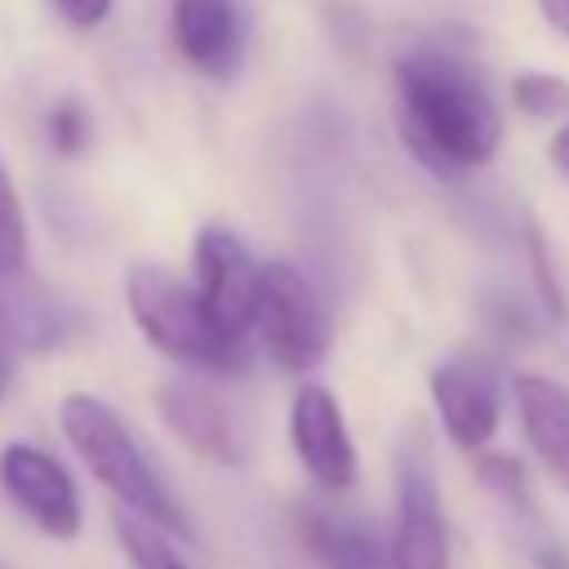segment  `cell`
<instances>
[{"label":"cell","mask_w":569,"mask_h":569,"mask_svg":"<svg viewBox=\"0 0 569 569\" xmlns=\"http://www.w3.org/2000/svg\"><path fill=\"white\" fill-rule=\"evenodd\" d=\"M396 102L405 147L440 178L489 164L502 147V116L467 53L418 44L396 58Z\"/></svg>","instance_id":"obj_1"},{"label":"cell","mask_w":569,"mask_h":569,"mask_svg":"<svg viewBox=\"0 0 569 569\" xmlns=\"http://www.w3.org/2000/svg\"><path fill=\"white\" fill-rule=\"evenodd\" d=\"M58 422H62L71 449L80 453V462L102 480L107 493H116L120 507H129L133 516H142L147 525H156L173 538H191V520H187L182 502L160 480V471L147 462L133 431L120 422V413L107 400H98L89 391H67L58 405Z\"/></svg>","instance_id":"obj_2"},{"label":"cell","mask_w":569,"mask_h":569,"mask_svg":"<svg viewBox=\"0 0 569 569\" xmlns=\"http://www.w3.org/2000/svg\"><path fill=\"white\" fill-rule=\"evenodd\" d=\"M124 298L133 325L160 356L204 373H227L244 365V338L227 333L196 293V284H187L182 276L151 262H133L124 276Z\"/></svg>","instance_id":"obj_3"},{"label":"cell","mask_w":569,"mask_h":569,"mask_svg":"<svg viewBox=\"0 0 569 569\" xmlns=\"http://www.w3.org/2000/svg\"><path fill=\"white\" fill-rule=\"evenodd\" d=\"M253 329L267 356L289 373H311L329 351V311L293 262H267Z\"/></svg>","instance_id":"obj_4"},{"label":"cell","mask_w":569,"mask_h":569,"mask_svg":"<svg viewBox=\"0 0 569 569\" xmlns=\"http://www.w3.org/2000/svg\"><path fill=\"white\" fill-rule=\"evenodd\" d=\"M391 565L396 569H445L449 565V533L445 507L436 489V471L422 440H405L396 467V533H391Z\"/></svg>","instance_id":"obj_5"},{"label":"cell","mask_w":569,"mask_h":569,"mask_svg":"<svg viewBox=\"0 0 569 569\" xmlns=\"http://www.w3.org/2000/svg\"><path fill=\"white\" fill-rule=\"evenodd\" d=\"M0 489L49 538H76L84 525L80 489H76L71 471L40 445L13 440L0 449Z\"/></svg>","instance_id":"obj_6"},{"label":"cell","mask_w":569,"mask_h":569,"mask_svg":"<svg viewBox=\"0 0 569 569\" xmlns=\"http://www.w3.org/2000/svg\"><path fill=\"white\" fill-rule=\"evenodd\" d=\"M191 267H196V293L213 311V320L244 338L253 329L258 311V289H262V262H253L249 244L227 231V227H204L191 244Z\"/></svg>","instance_id":"obj_7"},{"label":"cell","mask_w":569,"mask_h":569,"mask_svg":"<svg viewBox=\"0 0 569 569\" xmlns=\"http://www.w3.org/2000/svg\"><path fill=\"white\" fill-rule=\"evenodd\" d=\"M289 440H293L298 462L307 467V476L325 493H347L356 485V471H360L356 445H351L342 405H338V396L329 387L302 382L293 391V405H289Z\"/></svg>","instance_id":"obj_8"},{"label":"cell","mask_w":569,"mask_h":569,"mask_svg":"<svg viewBox=\"0 0 569 569\" xmlns=\"http://www.w3.org/2000/svg\"><path fill=\"white\" fill-rule=\"evenodd\" d=\"M431 400L440 413L445 436L458 449H485L498 431L502 418V391L489 365H480L476 356H449L440 365H431Z\"/></svg>","instance_id":"obj_9"},{"label":"cell","mask_w":569,"mask_h":569,"mask_svg":"<svg viewBox=\"0 0 569 569\" xmlns=\"http://www.w3.org/2000/svg\"><path fill=\"white\" fill-rule=\"evenodd\" d=\"M160 418L164 427L196 453L213 458V462H240L244 458V436L240 422L231 413V405L200 378H169L156 391Z\"/></svg>","instance_id":"obj_10"},{"label":"cell","mask_w":569,"mask_h":569,"mask_svg":"<svg viewBox=\"0 0 569 569\" xmlns=\"http://www.w3.org/2000/svg\"><path fill=\"white\" fill-rule=\"evenodd\" d=\"M511 396L529 449L551 471V480L569 489V387L542 373H516Z\"/></svg>","instance_id":"obj_11"},{"label":"cell","mask_w":569,"mask_h":569,"mask_svg":"<svg viewBox=\"0 0 569 569\" xmlns=\"http://www.w3.org/2000/svg\"><path fill=\"white\" fill-rule=\"evenodd\" d=\"M240 31L244 22L236 0H173V44L204 76H231Z\"/></svg>","instance_id":"obj_12"},{"label":"cell","mask_w":569,"mask_h":569,"mask_svg":"<svg viewBox=\"0 0 569 569\" xmlns=\"http://www.w3.org/2000/svg\"><path fill=\"white\" fill-rule=\"evenodd\" d=\"M67 338V311L58 298L31 280L22 267L0 271V342L22 351H44Z\"/></svg>","instance_id":"obj_13"},{"label":"cell","mask_w":569,"mask_h":569,"mask_svg":"<svg viewBox=\"0 0 569 569\" xmlns=\"http://www.w3.org/2000/svg\"><path fill=\"white\" fill-rule=\"evenodd\" d=\"M302 538L316 551V560L325 569H396L391 565V547H382V538L356 520H333L320 511H302Z\"/></svg>","instance_id":"obj_14"},{"label":"cell","mask_w":569,"mask_h":569,"mask_svg":"<svg viewBox=\"0 0 569 569\" xmlns=\"http://www.w3.org/2000/svg\"><path fill=\"white\" fill-rule=\"evenodd\" d=\"M116 538H120V547H124V556H129V565L133 569H187V560L164 542V529H156V525H147L142 516H116Z\"/></svg>","instance_id":"obj_15"},{"label":"cell","mask_w":569,"mask_h":569,"mask_svg":"<svg viewBox=\"0 0 569 569\" xmlns=\"http://www.w3.org/2000/svg\"><path fill=\"white\" fill-rule=\"evenodd\" d=\"M511 102L529 120H560L569 111V80L556 71H520L511 80Z\"/></svg>","instance_id":"obj_16"},{"label":"cell","mask_w":569,"mask_h":569,"mask_svg":"<svg viewBox=\"0 0 569 569\" xmlns=\"http://www.w3.org/2000/svg\"><path fill=\"white\" fill-rule=\"evenodd\" d=\"M525 249H529V267H533V284H538L542 311H547L556 325H565V320H569V289H565V280H560V271H556V258H551V244L542 240L538 227H525Z\"/></svg>","instance_id":"obj_17"},{"label":"cell","mask_w":569,"mask_h":569,"mask_svg":"<svg viewBox=\"0 0 569 569\" xmlns=\"http://www.w3.org/2000/svg\"><path fill=\"white\" fill-rule=\"evenodd\" d=\"M476 476L485 480L489 493H498L507 507H520V511H533L529 502V485H525V467L511 458V453H485Z\"/></svg>","instance_id":"obj_18"},{"label":"cell","mask_w":569,"mask_h":569,"mask_svg":"<svg viewBox=\"0 0 569 569\" xmlns=\"http://www.w3.org/2000/svg\"><path fill=\"white\" fill-rule=\"evenodd\" d=\"M22 262H27V222H22L13 182H9V173L0 164V271L22 267Z\"/></svg>","instance_id":"obj_19"},{"label":"cell","mask_w":569,"mask_h":569,"mask_svg":"<svg viewBox=\"0 0 569 569\" xmlns=\"http://www.w3.org/2000/svg\"><path fill=\"white\" fill-rule=\"evenodd\" d=\"M84 142H89V111H84L80 98H62L49 111V147L71 160V156L84 151Z\"/></svg>","instance_id":"obj_20"},{"label":"cell","mask_w":569,"mask_h":569,"mask_svg":"<svg viewBox=\"0 0 569 569\" xmlns=\"http://www.w3.org/2000/svg\"><path fill=\"white\" fill-rule=\"evenodd\" d=\"M111 4H116V0H53V9H58L76 31H93V27H102L107 13H111Z\"/></svg>","instance_id":"obj_21"},{"label":"cell","mask_w":569,"mask_h":569,"mask_svg":"<svg viewBox=\"0 0 569 569\" xmlns=\"http://www.w3.org/2000/svg\"><path fill=\"white\" fill-rule=\"evenodd\" d=\"M538 9L547 18V27H556L560 36H569V0H538Z\"/></svg>","instance_id":"obj_22"},{"label":"cell","mask_w":569,"mask_h":569,"mask_svg":"<svg viewBox=\"0 0 569 569\" xmlns=\"http://www.w3.org/2000/svg\"><path fill=\"white\" fill-rule=\"evenodd\" d=\"M551 164L569 178V124H560V129H556V138H551Z\"/></svg>","instance_id":"obj_23"},{"label":"cell","mask_w":569,"mask_h":569,"mask_svg":"<svg viewBox=\"0 0 569 569\" xmlns=\"http://www.w3.org/2000/svg\"><path fill=\"white\" fill-rule=\"evenodd\" d=\"M533 565H538V569H569V556H565L560 547H551V542H547V547H538V551H533Z\"/></svg>","instance_id":"obj_24"},{"label":"cell","mask_w":569,"mask_h":569,"mask_svg":"<svg viewBox=\"0 0 569 569\" xmlns=\"http://www.w3.org/2000/svg\"><path fill=\"white\" fill-rule=\"evenodd\" d=\"M9 391V347L0 342V396Z\"/></svg>","instance_id":"obj_25"}]
</instances>
